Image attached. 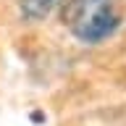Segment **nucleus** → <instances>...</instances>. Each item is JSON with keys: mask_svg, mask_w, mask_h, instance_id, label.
Listing matches in <instances>:
<instances>
[{"mask_svg": "<svg viewBox=\"0 0 126 126\" xmlns=\"http://www.w3.org/2000/svg\"><path fill=\"white\" fill-rule=\"evenodd\" d=\"M63 24L79 42L97 45L118 29L113 0H68L63 8Z\"/></svg>", "mask_w": 126, "mask_h": 126, "instance_id": "1", "label": "nucleus"}, {"mask_svg": "<svg viewBox=\"0 0 126 126\" xmlns=\"http://www.w3.org/2000/svg\"><path fill=\"white\" fill-rule=\"evenodd\" d=\"M61 3L63 0H18V8H21V16L26 21H42Z\"/></svg>", "mask_w": 126, "mask_h": 126, "instance_id": "2", "label": "nucleus"}]
</instances>
